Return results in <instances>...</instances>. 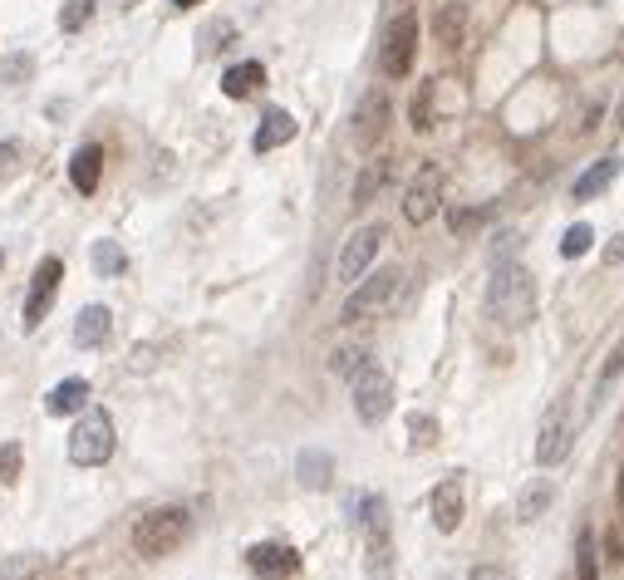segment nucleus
<instances>
[{"label": "nucleus", "mask_w": 624, "mask_h": 580, "mask_svg": "<svg viewBox=\"0 0 624 580\" xmlns=\"http://www.w3.org/2000/svg\"><path fill=\"white\" fill-rule=\"evenodd\" d=\"M487 315L507 330H526L536 320V276L521 261H492L487 281Z\"/></svg>", "instance_id": "1"}, {"label": "nucleus", "mask_w": 624, "mask_h": 580, "mask_svg": "<svg viewBox=\"0 0 624 580\" xmlns=\"http://www.w3.org/2000/svg\"><path fill=\"white\" fill-rule=\"evenodd\" d=\"M187 531H192L187 507H153L133 526V551L148 556V561H158V556H168V551H177L187 541Z\"/></svg>", "instance_id": "2"}, {"label": "nucleus", "mask_w": 624, "mask_h": 580, "mask_svg": "<svg viewBox=\"0 0 624 580\" xmlns=\"http://www.w3.org/2000/svg\"><path fill=\"white\" fill-rule=\"evenodd\" d=\"M570 443H575V389L556 394L551 408L541 413V428H536V463L556 467L570 453Z\"/></svg>", "instance_id": "3"}, {"label": "nucleus", "mask_w": 624, "mask_h": 580, "mask_svg": "<svg viewBox=\"0 0 624 580\" xmlns=\"http://www.w3.org/2000/svg\"><path fill=\"white\" fill-rule=\"evenodd\" d=\"M114 458V418L104 408H89L74 433H69V463L74 467H104Z\"/></svg>", "instance_id": "4"}, {"label": "nucleus", "mask_w": 624, "mask_h": 580, "mask_svg": "<svg viewBox=\"0 0 624 580\" xmlns=\"http://www.w3.org/2000/svg\"><path fill=\"white\" fill-rule=\"evenodd\" d=\"M413 59H418V15L403 10V15L389 20V30L379 40V74L384 79H408Z\"/></svg>", "instance_id": "5"}, {"label": "nucleus", "mask_w": 624, "mask_h": 580, "mask_svg": "<svg viewBox=\"0 0 624 580\" xmlns=\"http://www.w3.org/2000/svg\"><path fill=\"white\" fill-rule=\"evenodd\" d=\"M349 384H354V413H359V423L379 428V423L394 413V379H389L374 359H369V364H364Z\"/></svg>", "instance_id": "6"}, {"label": "nucleus", "mask_w": 624, "mask_h": 580, "mask_svg": "<svg viewBox=\"0 0 624 580\" xmlns=\"http://www.w3.org/2000/svg\"><path fill=\"white\" fill-rule=\"evenodd\" d=\"M398 281H403V271H398V266H384V271L364 276L359 286L349 290V300H344V320H364V315L389 310V305H394V295H398Z\"/></svg>", "instance_id": "7"}, {"label": "nucleus", "mask_w": 624, "mask_h": 580, "mask_svg": "<svg viewBox=\"0 0 624 580\" xmlns=\"http://www.w3.org/2000/svg\"><path fill=\"white\" fill-rule=\"evenodd\" d=\"M384 222H369V227H359V232L344 241L340 251V266H335V276H340L344 286H354L359 276H369V266L379 261V251H384Z\"/></svg>", "instance_id": "8"}, {"label": "nucleus", "mask_w": 624, "mask_h": 580, "mask_svg": "<svg viewBox=\"0 0 624 580\" xmlns=\"http://www.w3.org/2000/svg\"><path fill=\"white\" fill-rule=\"evenodd\" d=\"M438 202H443V168H418L413 182H408V192H403V217L413 222V227H423L433 212H438Z\"/></svg>", "instance_id": "9"}, {"label": "nucleus", "mask_w": 624, "mask_h": 580, "mask_svg": "<svg viewBox=\"0 0 624 580\" xmlns=\"http://www.w3.org/2000/svg\"><path fill=\"white\" fill-rule=\"evenodd\" d=\"M64 281V261L59 256H45L40 266H35V281H30V295H25V330H40V320H45V310L55 305V290Z\"/></svg>", "instance_id": "10"}, {"label": "nucleus", "mask_w": 624, "mask_h": 580, "mask_svg": "<svg viewBox=\"0 0 624 580\" xmlns=\"http://www.w3.org/2000/svg\"><path fill=\"white\" fill-rule=\"evenodd\" d=\"M246 566H251V576L261 580H290L300 571V551L285 546V541H256L246 551Z\"/></svg>", "instance_id": "11"}, {"label": "nucleus", "mask_w": 624, "mask_h": 580, "mask_svg": "<svg viewBox=\"0 0 624 580\" xmlns=\"http://www.w3.org/2000/svg\"><path fill=\"white\" fill-rule=\"evenodd\" d=\"M384 128H389V99H384L379 89H369V94L354 104V123H349V133H354L359 148H374V143L384 138Z\"/></svg>", "instance_id": "12"}, {"label": "nucleus", "mask_w": 624, "mask_h": 580, "mask_svg": "<svg viewBox=\"0 0 624 580\" xmlns=\"http://www.w3.org/2000/svg\"><path fill=\"white\" fill-rule=\"evenodd\" d=\"M428 507H433V526L443 531V536H453L462 517H467V497H462V482L448 477V482H438L433 487V497H428Z\"/></svg>", "instance_id": "13"}, {"label": "nucleus", "mask_w": 624, "mask_h": 580, "mask_svg": "<svg viewBox=\"0 0 624 580\" xmlns=\"http://www.w3.org/2000/svg\"><path fill=\"white\" fill-rule=\"evenodd\" d=\"M109 335H114V315H109V305H84L79 320H74V345L99 349Z\"/></svg>", "instance_id": "14"}, {"label": "nucleus", "mask_w": 624, "mask_h": 580, "mask_svg": "<svg viewBox=\"0 0 624 580\" xmlns=\"http://www.w3.org/2000/svg\"><path fill=\"white\" fill-rule=\"evenodd\" d=\"M99 177H104V148L99 143H84L74 158H69V182H74V192H99Z\"/></svg>", "instance_id": "15"}, {"label": "nucleus", "mask_w": 624, "mask_h": 580, "mask_svg": "<svg viewBox=\"0 0 624 580\" xmlns=\"http://www.w3.org/2000/svg\"><path fill=\"white\" fill-rule=\"evenodd\" d=\"M295 133H300V123L285 114V109H266L261 128H256V138H251V148H256V153H276V148H285Z\"/></svg>", "instance_id": "16"}, {"label": "nucleus", "mask_w": 624, "mask_h": 580, "mask_svg": "<svg viewBox=\"0 0 624 580\" xmlns=\"http://www.w3.org/2000/svg\"><path fill=\"white\" fill-rule=\"evenodd\" d=\"M295 477H300V487L325 492V487L335 482V458H330L325 448H300V458H295Z\"/></svg>", "instance_id": "17"}, {"label": "nucleus", "mask_w": 624, "mask_h": 580, "mask_svg": "<svg viewBox=\"0 0 624 580\" xmlns=\"http://www.w3.org/2000/svg\"><path fill=\"white\" fill-rule=\"evenodd\" d=\"M624 379V340L610 354H605V364H600V374H595V384H590V404H585V418L590 413H600L605 408V399H610V389Z\"/></svg>", "instance_id": "18"}, {"label": "nucleus", "mask_w": 624, "mask_h": 580, "mask_svg": "<svg viewBox=\"0 0 624 580\" xmlns=\"http://www.w3.org/2000/svg\"><path fill=\"white\" fill-rule=\"evenodd\" d=\"M615 173H620V158L610 153V158H600V163H590L585 173L575 177V187H570V197H575V202H595V197H600V192H605V187L615 182Z\"/></svg>", "instance_id": "19"}, {"label": "nucleus", "mask_w": 624, "mask_h": 580, "mask_svg": "<svg viewBox=\"0 0 624 580\" xmlns=\"http://www.w3.org/2000/svg\"><path fill=\"white\" fill-rule=\"evenodd\" d=\"M84 404H89V384L84 379H59L55 389L45 394V413H55V418L84 413Z\"/></svg>", "instance_id": "20"}, {"label": "nucleus", "mask_w": 624, "mask_h": 580, "mask_svg": "<svg viewBox=\"0 0 624 580\" xmlns=\"http://www.w3.org/2000/svg\"><path fill=\"white\" fill-rule=\"evenodd\" d=\"M261 84H266V69H261V59L231 64L227 74H222V94H227V99H251Z\"/></svg>", "instance_id": "21"}, {"label": "nucleus", "mask_w": 624, "mask_h": 580, "mask_svg": "<svg viewBox=\"0 0 624 580\" xmlns=\"http://www.w3.org/2000/svg\"><path fill=\"white\" fill-rule=\"evenodd\" d=\"M551 502H556V482L541 477V482H531V487L516 497V517H521V522H536V517H546Z\"/></svg>", "instance_id": "22"}, {"label": "nucleus", "mask_w": 624, "mask_h": 580, "mask_svg": "<svg viewBox=\"0 0 624 580\" xmlns=\"http://www.w3.org/2000/svg\"><path fill=\"white\" fill-rule=\"evenodd\" d=\"M89 261H94V271H99V276H123V271H128V256H123V246H118V241H109V236L89 246Z\"/></svg>", "instance_id": "23"}, {"label": "nucleus", "mask_w": 624, "mask_h": 580, "mask_svg": "<svg viewBox=\"0 0 624 580\" xmlns=\"http://www.w3.org/2000/svg\"><path fill=\"white\" fill-rule=\"evenodd\" d=\"M384 182H389V163H384V158H379V163H369V168H364V173H359V182H354V197H349V202H354V207H359V212H364V207H369V202H374V192H379V187H384Z\"/></svg>", "instance_id": "24"}, {"label": "nucleus", "mask_w": 624, "mask_h": 580, "mask_svg": "<svg viewBox=\"0 0 624 580\" xmlns=\"http://www.w3.org/2000/svg\"><path fill=\"white\" fill-rule=\"evenodd\" d=\"M40 571H45V556H35V551L5 556V561H0V580H35Z\"/></svg>", "instance_id": "25"}, {"label": "nucleus", "mask_w": 624, "mask_h": 580, "mask_svg": "<svg viewBox=\"0 0 624 580\" xmlns=\"http://www.w3.org/2000/svg\"><path fill=\"white\" fill-rule=\"evenodd\" d=\"M438 443V418L433 413H413L408 418V448H433Z\"/></svg>", "instance_id": "26"}, {"label": "nucleus", "mask_w": 624, "mask_h": 580, "mask_svg": "<svg viewBox=\"0 0 624 580\" xmlns=\"http://www.w3.org/2000/svg\"><path fill=\"white\" fill-rule=\"evenodd\" d=\"M30 74H35V55H25V50L5 55V64H0V84H25Z\"/></svg>", "instance_id": "27"}, {"label": "nucleus", "mask_w": 624, "mask_h": 580, "mask_svg": "<svg viewBox=\"0 0 624 580\" xmlns=\"http://www.w3.org/2000/svg\"><path fill=\"white\" fill-rule=\"evenodd\" d=\"M590 246H595V227L575 222V227L566 232V241H561V256H566V261H580V256H585Z\"/></svg>", "instance_id": "28"}, {"label": "nucleus", "mask_w": 624, "mask_h": 580, "mask_svg": "<svg viewBox=\"0 0 624 580\" xmlns=\"http://www.w3.org/2000/svg\"><path fill=\"white\" fill-rule=\"evenodd\" d=\"M364 364H369V354H364V349H354V345H340V349H335V359H330V369H335L340 379H354Z\"/></svg>", "instance_id": "29"}, {"label": "nucleus", "mask_w": 624, "mask_h": 580, "mask_svg": "<svg viewBox=\"0 0 624 580\" xmlns=\"http://www.w3.org/2000/svg\"><path fill=\"white\" fill-rule=\"evenodd\" d=\"M89 15H94V0H64V10H59V30H84L89 25Z\"/></svg>", "instance_id": "30"}, {"label": "nucleus", "mask_w": 624, "mask_h": 580, "mask_svg": "<svg viewBox=\"0 0 624 580\" xmlns=\"http://www.w3.org/2000/svg\"><path fill=\"white\" fill-rule=\"evenodd\" d=\"M575 561H580V580H595V531L585 526L575 541Z\"/></svg>", "instance_id": "31"}, {"label": "nucleus", "mask_w": 624, "mask_h": 580, "mask_svg": "<svg viewBox=\"0 0 624 580\" xmlns=\"http://www.w3.org/2000/svg\"><path fill=\"white\" fill-rule=\"evenodd\" d=\"M457 35H462V5H448V10L438 15V40H443V45H457Z\"/></svg>", "instance_id": "32"}, {"label": "nucleus", "mask_w": 624, "mask_h": 580, "mask_svg": "<svg viewBox=\"0 0 624 580\" xmlns=\"http://www.w3.org/2000/svg\"><path fill=\"white\" fill-rule=\"evenodd\" d=\"M408 114H413V128H428V123H433V84H423V94H413Z\"/></svg>", "instance_id": "33"}, {"label": "nucleus", "mask_w": 624, "mask_h": 580, "mask_svg": "<svg viewBox=\"0 0 624 580\" xmlns=\"http://www.w3.org/2000/svg\"><path fill=\"white\" fill-rule=\"evenodd\" d=\"M516 246H521V232L502 227V232L492 236V261H516Z\"/></svg>", "instance_id": "34"}, {"label": "nucleus", "mask_w": 624, "mask_h": 580, "mask_svg": "<svg viewBox=\"0 0 624 580\" xmlns=\"http://www.w3.org/2000/svg\"><path fill=\"white\" fill-rule=\"evenodd\" d=\"M20 463H25L20 443H5V448H0V482H15V477H20Z\"/></svg>", "instance_id": "35"}, {"label": "nucleus", "mask_w": 624, "mask_h": 580, "mask_svg": "<svg viewBox=\"0 0 624 580\" xmlns=\"http://www.w3.org/2000/svg\"><path fill=\"white\" fill-rule=\"evenodd\" d=\"M15 168H20V143H10V138H5V143H0V182H5V177H15Z\"/></svg>", "instance_id": "36"}, {"label": "nucleus", "mask_w": 624, "mask_h": 580, "mask_svg": "<svg viewBox=\"0 0 624 580\" xmlns=\"http://www.w3.org/2000/svg\"><path fill=\"white\" fill-rule=\"evenodd\" d=\"M217 45H231V25H227V20H217V25L207 30V50H217Z\"/></svg>", "instance_id": "37"}, {"label": "nucleus", "mask_w": 624, "mask_h": 580, "mask_svg": "<svg viewBox=\"0 0 624 580\" xmlns=\"http://www.w3.org/2000/svg\"><path fill=\"white\" fill-rule=\"evenodd\" d=\"M477 222H482V212H477V207H472V212H453V232H457V236L472 232Z\"/></svg>", "instance_id": "38"}, {"label": "nucleus", "mask_w": 624, "mask_h": 580, "mask_svg": "<svg viewBox=\"0 0 624 580\" xmlns=\"http://www.w3.org/2000/svg\"><path fill=\"white\" fill-rule=\"evenodd\" d=\"M467 580H511V571H502V566H477Z\"/></svg>", "instance_id": "39"}, {"label": "nucleus", "mask_w": 624, "mask_h": 580, "mask_svg": "<svg viewBox=\"0 0 624 580\" xmlns=\"http://www.w3.org/2000/svg\"><path fill=\"white\" fill-rule=\"evenodd\" d=\"M605 261H610V266H615V261H624V236H620V241H610V246H605Z\"/></svg>", "instance_id": "40"}, {"label": "nucleus", "mask_w": 624, "mask_h": 580, "mask_svg": "<svg viewBox=\"0 0 624 580\" xmlns=\"http://www.w3.org/2000/svg\"><path fill=\"white\" fill-rule=\"evenodd\" d=\"M615 128L624 133V99H620V109H615Z\"/></svg>", "instance_id": "41"}, {"label": "nucleus", "mask_w": 624, "mask_h": 580, "mask_svg": "<svg viewBox=\"0 0 624 580\" xmlns=\"http://www.w3.org/2000/svg\"><path fill=\"white\" fill-rule=\"evenodd\" d=\"M172 5H177V10H192V5H202V0H172Z\"/></svg>", "instance_id": "42"}, {"label": "nucleus", "mask_w": 624, "mask_h": 580, "mask_svg": "<svg viewBox=\"0 0 624 580\" xmlns=\"http://www.w3.org/2000/svg\"><path fill=\"white\" fill-rule=\"evenodd\" d=\"M620 507H624V472H620Z\"/></svg>", "instance_id": "43"}, {"label": "nucleus", "mask_w": 624, "mask_h": 580, "mask_svg": "<svg viewBox=\"0 0 624 580\" xmlns=\"http://www.w3.org/2000/svg\"><path fill=\"white\" fill-rule=\"evenodd\" d=\"M0 266H5V251H0Z\"/></svg>", "instance_id": "44"}, {"label": "nucleus", "mask_w": 624, "mask_h": 580, "mask_svg": "<svg viewBox=\"0 0 624 580\" xmlns=\"http://www.w3.org/2000/svg\"><path fill=\"white\" fill-rule=\"evenodd\" d=\"M123 5H133V0H123Z\"/></svg>", "instance_id": "45"}]
</instances>
